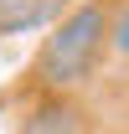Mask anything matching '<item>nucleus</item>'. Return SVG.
<instances>
[{
  "label": "nucleus",
  "instance_id": "obj_1",
  "mask_svg": "<svg viewBox=\"0 0 129 134\" xmlns=\"http://www.w3.org/2000/svg\"><path fill=\"white\" fill-rule=\"evenodd\" d=\"M109 21H114V10L103 0L72 5L52 26V36L41 41V52H36V62H31V83L41 93H72V88H83L93 77L103 47H109Z\"/></svg>",
  "mask_w": 129,
  "mask_h": 134
},
{
  "label": "nucleus",
  "instance_id": "obj_2",
  "mask_svg": "<svg viewBox=\"0 0 129 134\" xmlns=\"http://www.w3.org/2000/svg\"><path fill=\"white\" fill-rule=\"evenodd\" d=\"M21 134H88V119H83V108L67 98V93H47V98L26 114Z\"/></svg>",
  "mask_w": 129,
  "mask_h": 134
},
{
  "label": "nucleus",
  "instance_id": "obj_3",
  "mask_svg": "<svg viewBox=\"0 0 129 134\" xmlns=\"http://www.w3.org/2000/svg\"><path fill=\"white\" fill-rule=\"evenodd\" d=\"M72 0H0V36H21L36 26H57Z\"/></svg>",
  "mask_w": 129,
  "mask_h": 134
},
{
  "label": "nucleus",
  "instance_id": "obj_4",
  "mask_svg": "<svg viewBox=\"0 0 129 134\" xmlns=\"http://www.w3.org/2000/svg\"><path fill=\"white\" fill-rule=\"evenodd\" d=\"M109 52L114 57H129V0L114 10V21H109Z\"/></svg>",
  "mask_w": 129,
  "mask_h": 134
}]
</instances>
